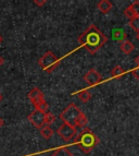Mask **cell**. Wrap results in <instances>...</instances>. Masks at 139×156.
<instances>
[{
	"label": "cell",
	"mask_w": 139,
	"mask_h": 156,
	"mask_svg": "<svg viewBox=\"0 0 139 156\" xmlns=\"http://www.w3.org/2000/svg\"><path fill=\"white\" fill-rule=\"evenodd\" d=\"M108 42V37L96 25L91 24L87 30L83 32L78 37V43L89 54L93 55Z\"/></svg>",
	"instance_id": "6da1fadb"
},
{
	"label": "cell",
	"mask_w": 139,
	"mask_h": 156,
	"mask_svg": "<svg viewBox=\"0 0 139 156\" xmlns=\"http://www.w3.org/2000/svg\"><path fill=\"white\" fill-rule=\"evenodd\" d=\"M74 139L75 144H77L78 147L85 154H89L99 144L98 136H96V134L90 129L86 128H83L80 132L76 133Z\"/></svg>",
	"instance_id": "7a4b0ae2"
},
{
	"label": "cell",
	"mask_w": 139,
	"mask_h": 156,
	"mask_svg": "<svg viewBox=\"0 0 139 156\" xmlns=\"http://www.w3.org/2000/svg\"><path fill=\"white\" fill-rule=\"evenodd\" d=\"M59 59L57 56L54 55L52 51H47L45 52V55L39 59L38 63L41 67V69L47 73H51L52 71L56 70V68L59 66Z\"/></svg>",
	"instance_id": "3957f363"
},
{
	"label": "cell",
	"mask_w": 139,
	"mask_h": 156,
	"mask_svg": "<svg viewBox=\"0 0 139 156\" xmlns=\"http://www.w3.org/2000/svg\"><path fill=\"white\" fill-rule=\"evenodd\" d=\"M80 109L78 108L75 104H70L69 106L65 108L63 112L60 114V119L65 123H69V125H72L74 127V122L76 118L80 116Z\"/></svg>",
	"instance_id": "277c9868"
},
{
	"label": "cell",
	"mask_w": 139,
	"mask_h": 156,
	"mask_svg": "<svg viewBox=\"0 0 139 156\" xmlns=\"http://www.w3.org/2000/svg\"><path fill=\"white\" fill-rule=\"evenodd\" d=\"M77 133V129L75 127H73L72 125H69V123L63 122L58 129V134L61 136L63 140L65 141H70L73 140L74 136Z\"/></svg>",
	"instance_id": "5b68a950"
},
{
	"label": "cell",
	"mask_w": 139,
	"mask_h": 156,
	"mask_svg": "<svg viewBox=\"0 0 139 156\" xmlns=\"http://www.w3.org/2000/svg\"><path fill=\"white\" fill-rule=\"evenodd\" d=\"M45 116H46V112H40V110L35 109L33 112H31V114L29 115L27 119H29V121L34 127L39 129L40 127L46 125V122H45Z\"/></svg>",
	"instance_id": "8992f818"
},
{
	"label": "cell",
	"mask_w": 139,
	"mask_h": 156,
	"mask_svg": "<svg viewBox=\"0 0 139 156\" xmlns=\"http://www.w3.org/2000/svg\"><path fill=\"white\" fill-rule=\"evenodd\" d=\"M84 80L87 82V84L89 86H95L100 83L101 81H102V78H101L100 73L97 72L95 69H90L84 76Z\"/></svg>",
	"instance_id": "52a82bcc"
},
{
	"label": "cell",
	"mask_w": 139,
	"mask_h": 156,
	"mask_svg": "<svg viewBox=\"0 0 139 156\" xmlns=\"http://www.w3.org/2000/svg\"><path fill=\"white\" fill-rule=\"evenodd\" d=\"M27 96H29V101H32V104H33L34 106H35V105H37L38 103H40V101H45L44 93H42V92L38 89V87H34V89L29 93V95H27Z\"/></svg>",
	"instance_id": "ba28073f"
},
{
	"label": "cell",
	"mask_w": 139,
	"mask_h": 156,
	"mask_svg": "<svg viewBox=\"0 0 139 156\" xmlns=\"http://www.w3.org/2000/svg\"><path fill=\"white\" fill-rule=\"evenodd\" d=\"M120 49L122 50V52H124L125 55H129L134 51L135 49V45L129 41V39H125L123 42H121L120 45Z\"/></svg>",
	"instance_id": "9c48e42d"
},
{
	"label": "cell",
	"mask_w": 139,
	"mask_h": 156,
	"mask_svg": "<svg viewBox=\"0 0 139 156\" xmlns=\"http://www.w3.org/2000/svg\"><path fill=\"white\" fill-rule=\"evenodd\" d=\"M112 7H113V5H112V2H111L110 0H100L98 2V5H97V8L103 14H107V13L110 12Z\"/></svg>",
	"instance_id": "30bf717a"
},
{
	"label": "cell",
	"mask_w": 139,
	"mask_h": 156,
	"mask_svg": "<svg viewBox=\"0 0 139 156\" xmlns=\"http://www.w3.org/2000/svg\"><path fill=\"white\" fill-rule=\"evenodd\" d=\"M39 133H40V135L44 139L49 140L53 135V130H52V128L49 125H44L42 127L39 128Z\"/></svg>",
	"instance_id": "8fae6325"
},
{
	"label": "cell",
	"mask_w": 139,
	"mask_h": 156,
	"mask_svg": "<svg viewBox=\"0 0 139 156\" xmlns=\"http://www.w3.org/2000/svg\"><path fill=\"white\" fill-rule=\"evenodd\" d=\"M87 123H88L87 117L85 116L84 112H80V116H78V117L76 118V120H75L74 127L76 128V129H83V128H86Z\"/></svg>",
	"instance_id": "7c38bea8"
},
{
	"label": "cell",
	"mask_w": 139,
	"mask_h": 156,
	"mask_svg": "<svg viewBox=\"0 0 139 156\" xmlns=\"http://www.w3.org/2000/svg\"><path fill=\"white\" fill-rule=\"evenodd\" d=\"M112 35H113L114 39L119 41V42H123L125 39H127V34L125 31L122 29H114L112 30Z\"/></svg>",
	"instance_id": "4fadbf2b"
},
{
	"label": "cell",
	"mask_w": 139,
	"mask_h": 156,
	"mask_svg": "<svg viewBox=\"0 0 139 156\" xmlns=\"http://www.w3.org/2000/svg\"><path fill=\"white\" fill-rule=\"evenodd\" d=\"M50 156H74V155H73V154L70 152V150H67L66 147H61V148L56 150Z\"/></svg>",
	"instance_id": "5bb4252c"
},
{
	"label": "cell",
	"mask_w": 139,
	"mask_h": 156,
	"mask_svg": "<svg viewBox=\"0 0 139 156\" xmlns=\"http://www.w3.org/2000/svg\"><path fill=\"white\" fill-rule=\"evenodd\" d=\"M78 97L83 103H87L91 99V93L88 90H83L78 93Z\"/></svg>",
	"instance_id": "9a60e30c"
},
{
	"label": "cell",
	"mask_w": 139,
	"mask_h": 156,
	"mask_svg": "<svg viewBox=\"0 0 139 156\" xmlns=\"http://www.w3.org/2000/svg\"><path fill=\"white\" fill-rule=\"evenodd\" d=\"M124 73V69L121 66H115V67L111 70V78H119Z\"/></svg>",
	"instance_id": "2e32d148"
},
{
	"label": "cell",
	"mask_w": 139,
	"mask_h": 156,
	"mask_svg": "<svg viewBox=\"0 0 139 156\" xmlns=\"http://www.w3.org/2000/svg\"><path fill=\"white\" fill-rule=\"evenodd\" d=\"M129 25L136 32H139V16H135L129 20Z\"/></svg>",
	"instance_id": "e0dca14e"
},
{
	"label": "cell",
	"mask_w": 139,
	"mask_h": 156,
	"mask_svg": "<svg viewBox=\"0 0 139 156\" xmlns=\"http://www.w3.org/2000/svg\"><path fill=\"white\" fill-rule=\"evenodd\" d=\"M35 109L37 110H40V112H48V108H49V105L47 104V101H40V103H38L37 105H35Z\"/></svg>",
	"instance_id": "ac0fdd59"
},
{
	"label": "cell",
	"mask_w": 139,
	"mask_h": 156,
	"mask_svg": "<svg viewBox=\"0 0 139 156\" xmlns=\"http://www.w3.org/2000/svg\"><path fill=\"white\" fill-rule=\"evenodd\" d=\"M56 121V116H54L53 114H51V112H46V116H45V122H46V125H49L51 126L52 123Z\"/></svg>",
	"instance_id": "d6986e66"
},
{
	"label": "cell",
	"mask_w": 139,
	"mask_h": 156,
	"mask_svg": "<svg viewBox=\"0 0 139 156\" xmlns=\"http://www.w3.org/2000/svg\"><path fill=\"white\" fill-rule=\"evenodd\" d=\"M135 62H136V67L131 70V74L139 81V56H137L136 59H135Z\"/></svg>",
	"instance_id": "ffe728a7"
},
{
	"label": "cell",
	"mask_w": 139,
	"mask_h": 156,
	"mask_svg": "<svg viewBox=\"0 0 139 156\" xmlns=\"http://www.w3.org/2000/svg\"><path fill=\"white\" fill-rule=\"evenodd\" d=\"M124 14H125V16H126V18H128L129 20L136 16V14H135V12H134V9H133V7H131V5H128V7L125 9V11H124Z\"/></svg>",
	"instance_id": "44dd1931"
},
{
	"label": "cell",
	"mask_w": 139,
	"mask_h": 156,
	"mask_svg": "<svg viewBox=\"0 0 139 156\" xmlns=\"http://www.w3.org/2000/svg\"><path fill=\"white\" fill-rule=\"evenodd\" d=\"M131 7L134 9V12L136 16H139V0H135L134 2L131 3Z\"/></svg>",
	"instance_id": "7402d4cb"
},
{
	"label": "cell",
	"mask_w": 139,
	"mask_h": 156,
	"mask_svg": "<svg viewBox=\"0 0 139 156\" xmlns=\"http://www.w3.org/2000/svg\"><path fill=\"white\" fill-rule=\"evenodd\" d=\"M33 1H34V3L36 5H38V7H42V5H45L47 2V0H33Z\"/></svg>",
	"instance_id": "603a6c76"
},
{
	"label": "cell",
	"mask_w": 139,
	"mask_h": 156,
	"mask_svg": "<svg viewBox=\"0 0 139 156\" xmlns=\"http://www.w3.org/2000/svg\"><path fill=\"white\" fill-rule=\"evenodd\" d=\"M3 125H5V121H3V119L1 117H0V128H2Z\"/></svg>",
	"instance_id": "cb8c5ba5"
},
{
	"label": "cell",
	"mask_w": 139,
	"mask_h": 156,
	"mask_svg": "<svg viewBox=\"0 0 139 156\" xmlns=\"http://www.w3.org/2000/svg\"><path fill=\"white\" fill-rule=\"evenodd\" d=\"M3 62H5V60H3V58L1 57V56H0V67L3 65Z\"/></svg>",
	"instance_id": "d4e9b609"
},
{
	"label": "cell",
	"mask_w": 139,
	"mask_h": 156,
	"mask_svg": "<svg viewBox=\"0 0 139 156\" xmlns=\"http://www.w3.org/2000/svg\"><path fill=\"white\" fill-rule=\"evenodd\" d=\"M136 38H137V41L139 42V32H137V35H136Z\"/></svg>",
	"instance_id": "484cf974"
},
{
	"label": "cell",
	"mask_w": 139,
	"mask_h": 156,
	"mask_svg": "<svg viewBox=\"0 0 139 156\" xmlns=\"http://www.w3.org/2000/svg\"><path fill=\"white\" fill-rule=\"evenodd\" d=\"M2 101V95H1V94H0V101Z\"/></svg>",
	"instance_id": "4316f807"
},
{
	"label": "cell",
	"mask_w": 139,
	"mask_h": 156,
	"mask_svg": "<svg viewBox=\"0 0 139 156\" xmlns=\"http://www.w3.org/2000/svg\"><path fill=\"white\" fill-rule=\"evenodd\" d=\"M1 42H2V37L0 36V43H1Z\"/></svg>",
	"instance_id": "83f0119b"
}]
</instances>
